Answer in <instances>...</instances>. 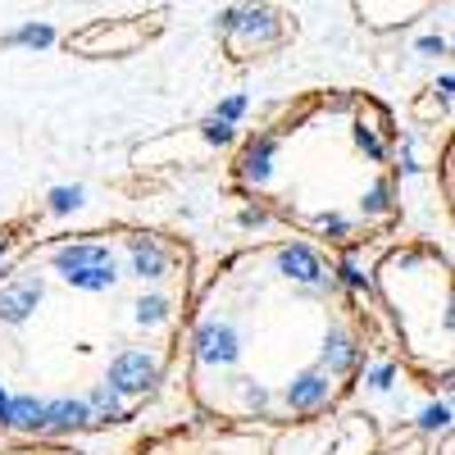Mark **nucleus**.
I'll list each match as a JSON object with an SVG mask.
<instances>
[{
    "label": "nucleus",
    "instance_id": "obj_17",
    "mask_svg": "<svg viewBox=\"0 0 455 455\" xmlns=\"http://www.w3.org/2000/svg\"><path fill=\"white\" fill-rule=\"evenodd\" d=\"M360 146L369 150V156H373V160H383V141H378V137H373L369 128H360Z\"/></svg>",
    "mask_w": 455,
    "mask_h": 455
},
{
    "label": "nucleus",
    "instance_id": "obj_13",
    "mask_svg": "<svg viewBox=\"0 0 455 455\" xmlns=\"http://www.w3.org/2000/svg\"><path fill=\"white\" fill-rule=\"evenodd\" d=\"M51 42H55V32L46 23H28L10 36V46H51Z\"/></svg>",
    "mask_w": 455,
    "mask_h": 455
},
{
    "label": "nucleus",
    "instance_id": "obj_23",
    "mask_svg": "<svg viewBox=\"0 0 455 455\" xmlns=\"http://www.w3.org/2000/svg\"><path fill=\"white\" fill-rule=\"evenodd\" d=\"M5 401H10V396H5V387H0V419H5Z\"/></svg>",
    "mask_w": 455,
    "mask_h": 455
},
{
    "label": "nucleus",
    "instance_id": "obj_14",
    "mask_svg": "<svg viewBox=\"0 0 455 455\" xmlns=\"http://www.w3.org/2000/svg\"><path fill=\"white\" fill-rule=\"evenodd\" d=\"M78 201H83V187H55V192H51V210L55 214L78 210Z\"/></svg>",
    "mask_w": 455,
    "mask_h": 455
},
{
    "label": "nucleus",
    "instance_id": "obj_18",
    "mask_svg": "<svg viewBox=\"0 0 455 455\" xmlns=\"http://www.w3.org/2000/svg\"><path fill=\"white\" fill-rule=\"evenodd\" d=\"M205 137H210V141H228V137H233V128H228V124H219V119H210Z\"/></svg>",
    "mask_w": 455,
    "mask_h": 455
},
{
    "label": "nucleus",
    "instance_id": "obj_20",
    "mask_svg": "<svg viewBox=\"0 0 455 455\" xmlns=\"http://www.w3.org/2000/svg\"><path fill=\"white\" fill-rule=\"evenodd\" d=\"M446 424V410H424V428H442Z\"/></svg>",
    "mask_w": 455,
    "mask_h": 455
},
{
    "label": "nucleus",
    "instance_id": "obj_24",
    "mask_svg": "<svg viewBox=\"0 0 455 455\" xmlns=\"http://www.w3.org/2000/svg\"><path fill=\"white\" fill-rule=\"evenodd\" d=\"M0 255H5V237H0Z\"/></svg>",
    "mask_w": 455,
    "mask_h": 455
},
{
    "label": "nucleus",
    "instance_id": "obj_11",
    "mask_svg": "<svg viewBox=\"0 0 455 455\" xmlns=\"http://www.w3.org/2000/svg\"><path fill=\"white\" fill-rule=\"evenodd\" d=\"M87 410L96 414V419H119V414H124V401H119V392H114V387H100V392L87 401Z\"/></svg>",
    "mask_w": 455,
    "mask_h": 455
},
{
    "label": "nucleus",
    "instance_id": "obj_15",
    "mask_svg": "<svg viewBox=\"0 0 455 455\" xmlns=\"http://www.w3.org/2000/svg\"><path fill=\"white\" fill-rule=\"evenodd\" d=\"M164 310H169V300L164 296H150V300H141V306H137V323H160Z\"/></svg>",
    "mask_w": 455,
    "mask_h": 455
},
{
    "label": "nucleus",
    "instance_id": "obj_9",
    "mask_svg": "<svg viewBox=\"0 0 455 455\" xmlns=\"http://www.w3.org/2000/svg\"><path fill=\"white\" fill-rule=\"evenodd\" d=\"M283 269L291 274V278H300V283H319V259H315V251H306V246H291V251H283Z\"/></svg>",
    "mask_w": 455,
    "mask_h": 455
},
{
    "label": "nucleus",
    "instance_id": "obj_2",
    "mask_svg": "<svg viewBox=\"0 0 455 455\" xmlns=\"http://www.w3.org/2000/svg\"><path fill=\"white\" fill-rule=\"evenodd\" d=\"M36 300H42V283H36V278H19L10 287H0V319H5V323H23L36 310Z\"/></svg>",
    "mask_w": 455,
    "mask_h": 455
},
{
    "label": "nucleus",
    "instance_id": "obj_21",
    "mask_svg": "<svg viewBox=\"0 0 455 455\" xmlns=\"http://www.w3.org/2000/svg\"><path fill=\"white\" fill-rule=\"evenodd\" d=\"M392 383V369L383 364V369H373V387H387Z\"/></svg>",
    "mask_w": 455,
    "mask_h": 455
},
{
    "label": "nucleus",
    "instance_id": "obj_10",
    "mask_svg": "<svg viewBox=\"0 0 455 455\" xmlns=\"http://www.w3.org/2000/svg\"><path fill=\"white\" fill-rule=\"evenodd\" d=\"M73 287H83V291H109L114 287V259L109 264H92V269H73L64 274Z\"/></svg>",
    "mask_w": 455,
    "mask_h": 455
},
{
    "label": "nucleus",
    "instance_id": "obj_3",
    "mask_svg": "<svg viewBox=\"0 0 455 455\" xmlns=\"http://www.w3.org/2000/svg\"><path fill=\"white\" fill-rule=\"evenodd\" d=\"M196 355L205 364H233L237 360V332L228 323H205L196 332Z\"/></svg>",
    "mask_w": 455,
    "mask_h": 455
},
{
    "label": "nucleus",
    "instance_id": "obj_6",
    "mask_svg": "<svg viewBox=\"0 0 455 455\" xmlns=\"http://www.w3.org/2000/svg\"><path fill=\"white\" fill-rule=\"evenodd\" d=\"M114 255L105 251V246H64L60 255H55V269L60 274H73V269H92V264H109Z\"/></svg>",
    "mask_w": 455,
    "mask_h": 455
},
{
    "label": "nucleus",
    "instance_id": "obj_1",
    "mask_svg": "<svg viewBox=\"0 0 455 455\" xmlns=\"http://www.w3.org/2000/svg\"><path fill=\"white\" fill-rule=\"evenodd\" d=\"M156 360L141 355V351H124L119 360L109 364V387L114 392H146V387H156Z\"/></svg>",
    "mask_w": 455,
    "mask_h": 455
},
{
    "label": "nucleus",
    "instance_id": "obj_5",
    "mask_svg": "<svg viewBox=\"0 0 455 455\" xmlns=\"http://www.w3.org/2000/svg\"><path fill=\"white\" fill-rule=\"evenodd\" d=\"M87 419H92L87 401H55V405H46V414H42V428L68 433V428H78V424H87Z\"/></svg>",
    "mask_w": 455,
    "mask_h": 455
},
{
    "label": "nucleus",
    "instance_id": "obj_4",
    "mask_svg": "<svg viewBox=\"0 0 455 455\" xmlns=\"http://www.w3.org/2000/svg\"><path fill=\"white\" fill-rule=\"evenodd\" d=\"M328 373H300L296 383L287 387V405L291 410H315L319 401H328Z\"/></svg>",
    "mask_w": 455,
    "mask_h": 455
},
{
    "label": "nucleus",
    "instance_id": "obj_16",
    "mask_svg": "<svg viewBox=\"0 0 455 455\" xmlns=\"http://www.w3.org/2000/svg\"><path fill=\"white\" fill-rule=\"evenodd\" d=\"M242 109H246V96H233V100H223V105H219L214 119H219V124H237V119H242Z\"/></svg>",
    "mask_w": 455,
    "mask_h": 455
},
{
    "label": "nucleus",
    "instance_id": "obj_7",
    "mask_svg": "<svg viewBox=\"0 0 455 455\" xmlns=\"http://www.w3.org/2000/svg\"><path fill=\"white\" fill-rule=\"evenodd\" d=\"M132 274H141V278H164V274H169V255H164L156 242H137V246H132Z\"/></svg>",
    "mask_w": 455,
    "mask_h": 455
},
{
    "label": "nucleus",
    "instance_id": "obj_22",
    "mask_svg": "<svg viewBox=\"0 0 455 455\" xmlns=\"http://www.w3.org/2000/svg\"><path fill=\"white\" fill-rule=\"evenodd\" d=\"M419 51H428V55H442V42H437V36H424V42H419Z\"/></svg>",
    "mask_w": 455,
    "mask_h": 455
},
{
    "label": "nucleus",
    "instance_id": "obj_12",
    "mask_svg": "<svg viewBox=\"0 0 455 455\" xmlns=\"http://www.w3.org/2000/svg\"><path fill=\"white\" fill-rule=\"evenodd\" d=\"M269 156H274V141H269V137H264L259 146H251V150H246V173H251L255 182L269 178Z\"/></svg>",
    "mask_w": 455,
    "mask_h": 455
},
{
    "label": "nucleus",
    "instance_id": "obj_8",
    "mask_svg": "<svg viewBox=\"0 0 455 455\" xmlns=\"http://www.w3.org/2000/svg\"><path fill=\"white\" fill-rule=\"evenodd\" d=\"M42 414H46V405L36 401V396L5 401V424H10V428H42Z\"/></svg>",
    "mask_w": 455,
    "mask_h": 455
},
{
    "label": "nucleus",
    "instance_id": "obj_19",
    "mask_svg": "<svg viewBox=\"0 0 455 455\" xmlns=\"http://www.w3.org/2000/svg\"><path fill=\"white\" fill-rule=\"evenodd\" d=\"M355 355H351V347L347 341H332V364H351Z\"/></svg>",
    "mask_w": 455,
    "mask_h": 455
}]
</instances>
